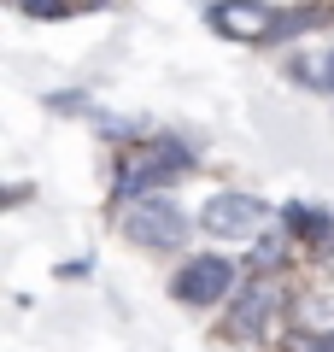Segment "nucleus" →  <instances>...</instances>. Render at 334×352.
Wrapping results in <instances>:
<instances>
[{
	"label": "nucleus",
	"instance_id": "4",
	"mask_svg": "<svg viewBox=\"0 0 334 352\" xmlns=\"http://www.w3.org/2000/svg\"><path fill=\"white\" fill-rule=\"evenodd\" d=\"M282 311V282H276V270H252L247 282L235 288V305H229V335L252 340L264 335V323Z\"/></svg>",
	"mask_w": 334,
	"mask_h": 352
},
{
	"label": "nucleus",
	"instance_id": "9",
	"mask_svg": "<svg viewBox=\"0 0 334 352\" xmlns=\"http://www.w3.org/2000/svg\"><path fill=\"white\" fill-rule=\"evenodd\" d=\"M287 76L334 100V47H322V53H293V59H287Z\"/></svg>",
	"mask_w": 334,
	"mask_h": 352
},
{
	"label": "nucleus",
	"instance_id": "2",
	"mask_svg": "<svg viewBox=\"0 0 334 352\" xmlns=\"http://www.w3.org/2000/svg\"><path fill=\"white\" fill-rule=\"evenodd\" d=\"M118 229H124L129 241H141V247H153V252H176L188 241V212L170 194H135V200H124V212H118Z\"/></svg>",
	"mask_w": 334,
	"mask_h": 352
},
{
	"label": "nucleus",
	"instance_id": "10",
	"mask_svg": "<svg viewBox=\"0 0 334 352\" xmlns=\"http://www.w3.org/2000/svg\"><path fill=\"white\" fill-rule=\"evenodd\" d=\"M12 12H24V18H41V24H65V18H76L88 6V0H6Z\"/></svg>",
	"mask_w": 334,
	"mask_h": 352
},
{
	"label": "nucleus",
	"instance_id": "5",
	"mask_svg": "<svg viewBox=\"0 0 334 352\" xmlns=\"http://www.w3.org/2000/svg\"><path fill=\"white\" fill-rule=\"evenodd\" d=\"M229 288H235V264L223 258V252L188 258L182 270H176V282H170V294L182 305H217V300H229Z\"/></svg>",
	"mask_w": 334,
	"mask_h": 352
},
{
	"label": "nucleus",
	"instance_id": "1",
	"mask_svg": "<svg viewBox=\"0 0 334 352\" xmlns=\"http://www.w3.org/2000/svg\"><path fill=\"white\" fill-rule=\"evenodd\" d=\"M194 164H199V159H194V141L153 129L147 141H135V147L118 153V170H111V200L124 206V200H135V194H164L170 182H182Z\"/></svg>",
	"mask_w": 334,
	"mask_h": 352
},
{
	"label": "nucleus",
	"instance_id": "14",
	"mask_svg": "<svg viewBox=\"0 0 334 352\" xmlns=\"http://www.w3.org/2000/svg\"><path fill=\"white\" fill-rule=\"evenodd\" d=\"M47 112H94V100L82 88H59V94H47Z\"/></svg>",
	"mask_w": 334,
	"mask_h": 352
},
{
	"label": "nucleus",
	"instance_id": "6",
	"mask_svg": "<svg viewBox=\"0 0 334 352\" xmlns=\"http://www.w3.org/2000/svg\"><path fill=\"white\" fill-rule=\"evenodd\" d=\"M276 6L270 0H211L205 6V24L229 41H270L276 36Z\"/></svg>",
	"mask_w": 334,
	"mask_h": 352
},
{
	"label": "nucleus",
	"instance_id": "3",
	"mask_svg": "<svg viewBox=\"0 0 334 352\" xmlns=\"http://www.w3.org/2000/svg\"><path fill=\"white\" fill-rule=\"evenodd\" d=\"M270 223V206L258 200V194H211L205 212H199V229L217 241H247L258 235V229Z\"/></svg>",
	"mask_w": 334,
	"mask_h": 352
},
{
	"label": "nucleus",
	"instance_id": "12",
	"mask_svg": "<svg viewBox=\"0 0 334 352\" xmlns=\"http://www.w3.org/2000/svg\"><path fill=\"white\" fill-rule=\"evenodd\" d=\"M94 129H100L106 141H147V135H153L147 118H111V112H100V106H94Z\"/></svg>",
	"mask_w": 334,
	"mask_h": 352
},
{
	"label": "nucleus",
	"instance_id": "8",
	"mask_svg": "<svg viewBox=\"0 0 334 352\" xmlns=\"http://www.w3.org/2000/svg\"><path fill=\"white\" fill-rule=\"evenodd\" d=\"M293 329H305V335H334V288H311L293 300Z\"/></svg>",
	"mask_w": 334,
	"mask_h": 352
},
{
	"label": "nucleus",
	"instance_id": "13",
	"mask_svg": "<svg viewBox=\"0 0 334 352\" xmlns=\"http://www.w3.org/2000/svg\"><path fill=\"white\" fill-rule=\"evenodd\" d=\"M287 241H293L287 229H282V235H264V241H258V252H252V270H276V264L287 258Z\"/></svg>",
	"mask_w": 334,
	"mask_h": 352
},
{
	"label": "nucleus",
	"instance_id": "11",
	"mask_svg": "<svg viewBox=\"0 0 334 352\" xmlns=\"http://www.w3.org/2000/svg\"><path fill=\"white\" fill-rule=\"evenodd\" d=\"M322 18H334V6H293V12L276 18V36L270 41H293V36H305V30H317Z\"/></svg>",
	"mask_w": 334,
	"mask_h": 352
},
{
	"label": "nucleus",
	"instance_id": "7",
	"mask_svg": "<svg viewBox=\"0 0 334 352\" xmlns=\"http://www.w3.org/2000/svg\"><path fill=\"white\" fill-rule=\"evenodd\" d=\"M282 229L299 241V247H311V258H334V212L329 206H311V200H293L282 206Z\"/></svg>",
	"mask_w": 334,
	"mask_h": 352
}]
</instances>
